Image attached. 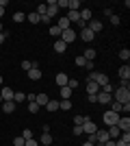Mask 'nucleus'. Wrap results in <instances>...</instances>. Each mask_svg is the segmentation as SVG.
I'll use <instances>...</instances> for the list:
<instances>
[{
	"label": "nucleus",
	"mask_w": 130,
	"mask_h": 146,
	"mask_svg": "<svg viewBox=\"0 0 130 146\" xmlns=\"http://www.w3.org/2000/svg\"><path fill=\"white\" fill-rule=\"evenodd\" d=\"M61 33H63V31L61 29H59V26H50V35H52V37H56V39H61Z\"/></svg>",
	"instance_id": "27"
},
{
	"label": "nucleus",
	"mask_w": 130,
	"mask_h": 146,
	"mask_svg": "<svg viewBox=\"0 0 130 146\" xmlns=\"http://www.w3.org/2000/svg\"><path fill=\"white\" fill-rule=\"evenodd\" d=\"M35 98H37V94H26V100H28V103H35Z\"/></svg>",
	"instance_id": "45"
},
{
	"label": "nucleus",
	"mask_w": 130,
	"mask_h": 146,
	"mask_svg": "<svg viewBox=\"0 0 130 146\" xmlns=\"http://www.w3.org/2000/svg\"><path fill=\"white\" fill-rule=\"evenodd\" d=\"M93 37H95V33H91L89 29L80 31V39H82V42H93Z\"/></svg>",
	"instance_id": "16"
},
{
	"label": "nucleus",
	"mask_w": 130,
	"mask_h": 146,
	"mask_svg": "<svg viewBox=\"0 0 130 146\" xmlns=\"http://www.w3.org/2000/svg\"><path fill=\"white\" fill-rule=\"evenodd\" d=\"M82 122H85V116H76L74 118V124H76V127H82Z\"/></svg>",
	"instance_id": "42"
},
{
	"label": "nucleus",
	"mask_w": 130,
	"mask_h": 146,
	"mask_svg": "<svg viewBox=\"0 0 130 146\" xmlns=\"http://www.w3.org/2000/svg\"><path fill=\"white\" fill-rule=\"evenodd\" d=\"M46 109H48V111H59V100H48Z\"/></svg>",
	"instance_id": "28"
},
{
	"label": "nucleus",
	"mask_w": 130,
	"mask_h": 146,
	"mask_svg": "<svg viewBox=\"0 0 130 146\" xmlns=\"http://www.w3.org/2000/svg\"><path fill=\"white\" fill-rule=\"evenodd\" d=\"M5 37H7V31H5V33H0V44L5 42Z\"/></svg>",
	"instance_id": "50"
},
{
	"label": "nucleus",
	"mask_w": 130,
	"mask_h": 146,
	"mask_svg": "<svg viewBox=\"0 0 130 146\" xmlns=\"http://www.w3.org/2000/svg\"><path fill=\"white\" fill-rule=\"evenodd\" d=\"M22 137H24V142L33 140V131H31V129H24V131H22Z\"/></svg>",
	"instance_id": "33"
},
{
	"label": "nucleus",
	"mask_w": 130,
	"mask_h": 146,
	"mask_svg": "<svg viewBox=\"0 0 130 146\" xmlns=\"http://www.w3.org/2000/svg\"><path fill=\"white\" fill-rule=\"evenodd\" d=\"M28 79H31V81H39V79H41V70H39V66H33L31 70H28Z\"/></svg>",
	"instance_id": "11"
},
{
	"label": "nucleus",
	"mask_w": 130,
	"mask_h": 146,
	"mask_svg": "<svg viewBox=\"0 0 130 146\" xmlns=\"http://www.w3.org/2000/svg\"><path fill=\"white\" fill-rule=\"evenodd\" d=\"M89 103H98V94H89Z\"/></svg>",
	"instance_id": "46"
},
{
	"label": "nucleus",
	"mask_w": 130,
	"mask_h": 146,
	"mask_svg": "<svg viewBox=\"0 0 130 146\" xmlns=\"http://www.w3.org/2000/svg\"><path fill=\"white\" fill-rule=\"evenodd\" d=\"M59 109L69 111V109H72V103H69V100H59Z\"/></svg>",
	"instance_id": "30"
},
{
	"label": "nucleus",
	"mask_w": 130,
	"mask_h": 146,
	"mask_svg": "<svg viewBox=\"0 0 130 146\" xmlns=\"http://www.w3.org/2000/svg\"><path fill=\"white\" fill-rule=\"evenodd\" d=\"M98 92H100V85L95 83V81L87 79V94H98Z\"/></svg>",
	"instance_id": "15"
},
{
	"label": "nucleus",
	"mask_w": 130,
	"mask_h": 146,
	"mask_svg": "<svg viewBox=\"0 0 130 146\" xmlns=\"http://www.w3.org/2000/svg\"><path fill=\"white\" fill-rule=\"evenodd\" d=\"M0 33H5V31H2V22H0Z\"/></svg>",
	"instance_id": "53"
},
{
	"label": "nucleus",
	"mask_w": 130,
	"mask_h": 146,
	"mask_svg": "<svg viewBox=\"0 0 130 146\" xmlns=\"http://www.w3.org/2000/svg\"><path fill=\"white\" fill-rule=\"evenodd\" d=\"M119 120V113H115V111H104V124L106 127H115Z\"/></svg>",
	"instance_id": "3"
},
{
	"label": "nucleus",
	"mask_w": 130,
	"mask_h": 146,
	"mask_svg": "<svg viewBox=\"0 0 130 146\" xmlns=\"http://www.w3.org/2000/svg\"><path fill=\"white\" fill-rule=\"evenodd\" d=\"M119 79H122V81L130 79V66H128V63H124V66L119 68Z\"/></svg>",
	"instance_id": "13"
},
{
	"label": "nucleus",
	"mask_w": 130,
	"mask_h": 146,
	"mask_svg": "<svg viewBox=\"0 0 130 146\" xmlns=\"http://www.w3.org/2000/svg\"><path fill=\"white\" fill-rule=\"evenodd\" d=\"M106 131H108V140H117L119 135H122V131H119L117 127H108Z\"/></svg>",
	"instance_id": "19"
},
{
	"label": "nucleus",
	"mask_w": 130,
	"mask_h": 146,
	"mask_svg": "<svg viewBox=\"0 0 130 146\" xmlns=\"http://www.w3.org/2000/svg\"><path fill=\"white\" fill-rule=\"evenodd\" d=\"M26 20H28L31 24H37V22H39V15H37V13H31V15H26Z\"/></svg>",
	"instance_id": "32"
},
{
	"label": "nucleus",
	"mask_w": 130,
	"mask_h": 146,
	"mask_svg": "<svg viewBox=\"0 0 130 146\" xmlns=\"http://www.w3.org/2000/svg\"><path fill=\"white\" fill-rule=\"evenodd\" d=\"M56 26H59L61 31H67V29H72V24H69V20H67V18H61Z\"/></svg>",
	"instance_id": "24"
},
{
	"label": "nucleus",
	"mask_w": 130,
	"mask_h": 146,
	"mask_svg": "<svg viewBox=\"0 0 130 146\" xmlns=\"http://www.w3.org/2000/svg\"><path fill=\"white\" fill-rule=\"evenodd\" d=\"M115 127H117L119 131H130V118L128 116H119V120H117Z\"/></svg>",
	"instance_id": "6"
},
{
	"label": "nucleus",
	"mask_w": 130,
	"mask_h": 146,
	"mask_svg": "<svg viewBox=\"0 0 130 146\" xmlns=\"http://www.w3.org/2000/svg\"><path fill=\"white\" fill-rule=\"evenodd\" d=\"M87 79H89V81H95V83H98L100 87L108 83V76H106V74H102V72H91L89 76H87Z\"/></svg>",
	"instance_id": "2"
},
{
	"label": "nucleus",
	"mask_w": 130,
	"mask_h": 146,
	"mask_svg": "<svg viewBox=\"0 0 130 146\" xmlns=\"http://www.w3.org/2000/svg\"><path fill=\"white\" fill-rule=\"evenodd\" d=\"M119 22H122V20H119V15H115V13H113V15H111V24H113V26H119Z\"/></svg>",
	"instance_id": "40"
},
{
	"label": "nucleus",
	"mask_w": 130,
	"mask_h": 146,
	"mask_svg": "<svg viewBox=\"0 0 130 146\" xmlns=\"http://www.w3.org/2000/svg\"><path fill=\"white\" fill-rule=\"evenodd\" d=\"M74 39H76V31H74V29H67V31H63V33H61V42L72 44Z\"/></svg>",
	"instance_id": "5"
},
{
	"label": "nucleus",
	"mask_w": 130,
	"mask_h": 146,
	"mask_svg": "<svg viewBox=\"0 0 130 146\" xmlns=\"http://www.w3.org/2000/svg\"><path fill=\"white\" fill-rule=\"evenodd\" d=\"M13 146H24V137H22V135L13 137Z\"/></svg>",
	"instance_id": "37"
},
{
	"label": "nucleus",
	"mask_w": 130,
	"mask_h": 146,
	"mask_svg": "<svg viewBox=\"0 0 130 146\" xmlns=\"http://www.w3.org/2000/svg\"><path fill=\"white\" fill-rule=\"evenodd\" d=\"M113 100V94H106V92H98V103L100 105H108Z\"/></svg>",
	"instance_id": "10"
},
{
	"label": "nucleus",
	"mask_w": 130,
	"mask_h": 146,
	"mask_svg": "<svg viewBox=\"0 0 130 146\" xmlns=\"http://www.w3.org/2000/svg\"><path fill=\"white\" fill-rule=\"evenodd\" d=\"M74 61H76V66H78V68H85V63H87V59H85L82 55H80V57H76Z\"/></svg>",
	"instance_id": "35"
},
{
	"label": "nucleus",
	"mask_w": 130,
	"mask_h": 146,
	"mask_svg": "<svg viewBox=\"0 0 130 146\" xmlns=\"http://www.w3.org/2000/svg\"><path fill=\"white\" fill-rule=\"evenodd\" d=\"M67 7H69V11H80V0H67Z\"/></svg>",
	"instance_id": "23"
},
{
	"label": "nucleus",
	"mask_w": 130,
	"mask_h": 146,
	"mask_svg": "<svg viewBox=\"0 0 130 146\" xmlns=\"http://www.w3.org/2000/svg\"><path fill=\"white\" fill-rule=\"evenodd\" d=\"M15 107H18V105L13 103V100H5V103L0 105V111H5V113H13V111H15Z\"/></svg>",
	"instance_id": "9"
},
{
	"label": "nucleus",
	"mask_w": 130,
	"mask_h": 146,
	"mask_svg": "<svg viewBox=\"0 0 130 146\" xmlns=\"http://www.w3.org/2000/svg\"><path fill=\"white\" fill-rule=\"evenodd\" d=\"M115 146H130V142H124V140H117V142H115Z\"/></svg>",
	"instance_id": "47"
},
{
	"label": "nucleus",
	"mask_w": 130,
	"mask_h": 146,
	"mask_svg": "<svg viewBox=\"0 0 130 146\" xmlns=\"http://www.w3.org/2000/svg\"><path fill=\"white\" fill-rule=\"evenodd\" d=\"M0 105H2V96H0Z\"/></svg>",
	"instance_id": "55"
},
{
	"label": "nucleus",
	"mask_w": 130,
	"mask_h": 146,
	"mask_svg": "<svg viewBox=\"0 0 130 146\" xmlns=\"http://www.w3.org/2000/svg\"><path fill=\"white\" fill-rule=\"evenodd\" d=\"M85 68L89 70V72H91V70H93V61H87V63H85Z\"/></svg>",
	"instance_id": "49"
},
{
	"label": "nucleus",
	"mask_w": 130,
	"mask_h": 146,
	"mask_svg": "<svg viewBox=\"0 0 130 146\" xmlns=\"http://www.w3.org/2000/svg\"><path fill=\"white\" fill-rule=\"evenodd\" d=\"M39 22H43V24H50V18H48V15H41V18H39Z\"/></svg>",
	"instance_id": "48"
},
{
	"label": "nucleus",
	"mask_w": 130,
	"mask_h": 146,
	"mask_svg": "<svg viewBox=\"0 0 130 146\" xmlns=\"http://www.w3.org/2000/svg\"><path fill=\"white\" fill-rule=\"evenodd\" d=\"M65 18L69 20V24H78V22H80V13H78V11H69Z\"/></svg>",
	"instance_id": "17"
},
{
	"label": "nucleus",
	"mask_w": 130,
	"mask_h": 146,
	"mask_svg": "<svg viewBox=\"0 0 130 146\" xmlns=\"http://www.w3.org/2000/svg\"><path fill=\"white\" fill-rule=\"evenodd\" d=\"M28 111H31V113H37V111H39V105L37 103H28Z\"/></svg>",
	"instance_id": "38"
},
{
	"label": "nucleus",
	"mask_w": 130,
	"mask_h": 146,
	"mask_svg": "<svg viewBox=\"0 0 130 146\" xmlns=\"http://www.w3.org/2000/svg\"><path fill=\"white\" fill-rule=\"evenodd\" d=\"M115 100H117L119 105L130 103V87H117V90H115Z\"/></svg>",
	"instance_id": "1"
},
{
	"label": "nucleus",
	"mask_w": 130,
	"mask_h": 146,
	"mask_svg": "<svg viewBox=\"0 0 130 146\" xmlns=\"http://www.w3.org/2000/svg\"><path fill=\"white\" fill-rule=\"evenodd\" d=\"M65 50H67V44L61 42V39H56V42H54V52H59V55H61V52H65Z\"/></svg>",
	"instance_id": "20"
},
{
	"label": "nucleus",
	"mask_w": 130,
	"mask_h": 146,
	"mask_svg": "<svg viewBox=\"0 0 130 146\" xmlns=\"http://www.w3.org/2000/svg\"><path fill=\"white\" fill-rule=\"evenodd\" d=\"M82 57H85L87 61H93V59H95V50H93V48H87L85 52H82Z\"/></svg>",
	"instance_id": "26"
},
{
	"label": "nucleus",
	"mask_w": 130,
	"mask_h": 146,
	"mask_svg": "<svg viewBox=\"0 0 130 146\" xmlns=\"http://www.w3.org/2000/svg\"><path fill=\"white\" fill-rule=\"evenodd\" d=\"M13 94H15V92L11 90V87H2V92H0V96H2V103H5V100H13Z\"/></svg>",
	"instance_id": "12"
},
{
	"label": "nucleus",
	"mask_w": 130,
	"mask_h": 146,
	"mask_svg": "<svg viewBox=\"0 0 130 146\" xmlns=\"http://www.w3.org/2000/svg\"><path fill=\"white\" fill-rule=\"evenodd\" d=\"M95 131H98L95 122H91L89 118H85V122H82V133H87V135H93Z\"/></svg>",
	"instance_id": "4"
},
{
	"label": "nucleus",
	"mask_w": 130,
	"mask_h": 146,
	"mask_svg": "<svg viewBox=\"0 0 130 146\" xmlns=\"http://www.w3.org/2000/svg\"><path fill=\"white\" fill-rule=\"evenodd\" d=\"M24 100H26V94H24V92H15V94H13V103H15V105H22Z\"/></svg>",
	"instance_id": "21"
},
{
	"label": "nucleus",
	"mask_w": 130,
	"mask_h": 146,
	"mask_svg": "<svg viewBox=\"0 0 130 146\" xmlns=\"http://www.w3.org/2000/svg\"><path fill=\"white\" fill-rule=\"evenodd\" d=\"M82 146H93V144H91V142H89V140H87V142H85V144H82Z\"/></svg>",
	"instance_id": "52"
},
{
	"label": "nucleus",
	"mask_w": 130,
	"mask_h": 146,
	"mask_svg": "<svg viewBox=\"0 0 130 146\" xmlns=\"http://www.w3.org/2000/svg\"><path fill=\"white\" fill-rule=\"evenodd\" d=\"M24 146H39V142H37V140H26Z\"/></svg>",
	"instance_id": "43"
},
{
	"label": "nucleus",
	"mask_w": 130,
	"mask_h": 146,
	"mask_svg": "<svg viewBox=\"0 0 130 146\" xmlns=\"http://www.w3.org/2000/svg\"><path fill=\"white\" fill-rule=\"evenodd\" d=\"M67 87H69V90H76V87H78V81H76V79H69L67 81Z\"/></svg>",
	"instance_id": "41"
},
{
	"label": "nucleus",
	"mask_w": 130,
	"mask_h": 146,
	"mask_svg": "<svg viewBox=\"0 0 130 146\" xmlns=\"http://www.w3.org/2000/svg\"><path fill=\"white\" fill-rule=\"evenodd\" d=\"M31 68H33V61H28V59H24V61H22V70H26V72H28Z\"/></svg>",
	"instance_id": "36"
},
{
	"label": "nucleus",
	"mask_w": 130,
	"mask_h": 146,
	"mask_svg": "<svg viewBox=\"0 0 130 146\" xmlns=\"http://www.w3.org/2000/svg\"><path fill=\"white\" fill-rule=\"evenodd\" d=\"M111 111H115V113H119V116H122V105H119L117 100H111Z\"/></svg>",
	"instance_id": "29"
},
{
	"label": "nucleus",
	"mask_w": 130,
	"mask_h": 146,
	"mask_svg": "<svg viewBox=\"0 0 130 146\" xmlns=\"http://www.w3.org/2000/svg\"><path fill=\"white\" fill-rule=\"evenodd\" d=\"M0 85H2V74H0Z\"/></svg>",
	"instance_id": "54"
},
{
	"label": "nucleus",
	"mask_w": 130,
	"mask_h": 146,
	"mask_svg": "<svg viewBox=\"0 0 130 146\" xmlns=\"http://www.w3.org/2000/svg\"><path fill=\"white\" fill-rule=\"evenodd\" d=\"M72 92H74V90H69L67 85H65V87H59V94H61V100H69V96H72Z\"/></svg>",
	"instance_id": "18"
},
{
	"label": "nucleus",
	"mask_w": 130,
	"mask_h": 146,
	"mask_svg": "<svg viewBox=\"0 0 130 146\" xmlns=\"http://www.w3.org/2000/svg\"><path fill=\"white\" fill-rule=\"evenodd\" d=\"M2 15H5V7H0V18H2Z\"/></svg>",
	"instance_id": "51"
},
{
	"label": "nucleus",
	"mask_w": 130,
	"mask_h": 146,
	"mask_svg": "<svg viewBox=\"0 0 130 146\" xmlns=\"http://www.w3.org/2000/svg\"><path fill=\"white\" fill-rule=\"evenodd\" d=\"M67 81H69V76L65 72H59V74H56V85H59V87H65V85H67Z\"/></svg>",
	"instance_id": "14"
},
{
	"label": "nucleus",
	"mask_w": 130,
	"mask_h": 146,
	"mask_svg": "<svg viewBox=\"0 0 130 146\" xmlns=\"http://www.w3.org/2000/svg\"><path fill=\"white\" fill-rule=\"evenodd\" d=\"M46 13H48V7H46V5H39L37 7V15L41 18V15H46Z\"/></svg>",
	"instance_id": "34"
},
{
	"label": "nucleus",
	"mask_w": 130,
	"mask_h": 146,
	"mask_svg": "<svg viewBox=\"0 0 130 146\" xmlns=\"http://www.w3.org/2000/svg\"><path fill=\"white\" fill-rule=\"evenodd\" d=\"M119 59L128 61V59H130V50H128V48H122V50H119Z\"/></svg>",
	"instance_id": "31"
},
{
	"label": "nucleus",
	"mask_w": 130,
	"mask_h": 146,
	"mask_svg": "<svg viewBox=\"0 0 130 146\" xmlns=\"http://www.w3.org/2000/svg\"><path fill=\"white\" fill-rule=\"evenodd\" d=\"M46 7H48V13H46V15H48V18L52 20V18L56 15V13H59V5H56V0H50V2H48Z\"/></svg>",
	"instance_id": "7"
},
{
	"label": "nucleus",
	"mask_w": 130,
	"mask_h": 146,
	"mask_svg": "<svg viewBox=\"0 0 130 146\" xmlns=\"http://www.w3.org/2000/svg\"><path fill=\"white\" fill-rule=\"evenodd\" d=\"M13 20H15V22H24L26 15H24V13H13Z\"/></svg>",
	"instance_id": "39"
},
{
	"label": "nucleus",
	"mask_w": 130,
	"mask_h": 146,
	"mask_svg": "<svg viewBox=\"0 0 130 146\" xmlns=\"http://www.w3.org/2000/svg\"><path fill=\"white\" fill-rule=\"evenodd\" d=\"M39 144H46V146L52 144V135H50V133H41V137H39Z\"/></svg>",
	"instance_id": "25"
},
{
	"label": "nucleus",
	"mask_w": 130,
	"mask_h": 146,
	"mask_svg": "<svg viewBox=\"0 0 130 146\" xmlns=\"http://www.w3.org/2000/svg\"><path fill=\"white\" fill-rule=\"evenodd\" d=\"M48 100H50V98L46 96V94H37V98H35V103H37L39 107H46V105H48Z\"/></svg>",
	"instance_id": "22"
},
{
	"label": "nucleus",
	"mask_w": 130,
	"mask_h": 146,
	"mask_svg": "<svg viewBox=\"0 0 130 146\" xmlns=\"http://www.w3.org/2000/svg\"><path fill=\"white\" fill-rule=\"evenodd\" d=\"M102 22H100V20H89V22H87V29L91 31V33H100V31H102Z\"/></svg>",
	"instance_id": "8"
},
{
	"label": "nucleus",
	"mask_w": 130,
	"mask_h": 146,
	"mask_svg": "<svg viewBox=\"0 0 130 146\" xmlns=\"http://www.w3.org/2000/svg\"><path fill=\"white\" fill-rule=\"evenodd\" d=\"M80 133H82V127H76V124H74V137H78Z\"/></svg>",
	"instance_id": "44"
}]
</instances>
